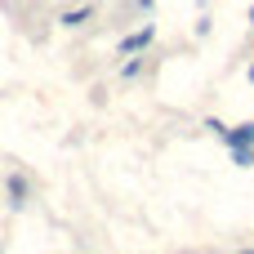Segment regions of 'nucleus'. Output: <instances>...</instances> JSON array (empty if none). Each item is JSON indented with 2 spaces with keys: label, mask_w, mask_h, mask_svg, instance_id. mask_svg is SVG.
Here are the masks:
<instances>
[{
  "label": "nucleus",
  "mask_w": 254,
  "mask_h": 254,
  "mask_svg": "<svg viewBox=\"0 0 254 254\" xmlns=\"http://www.w3.org/2000/svg\"><path fill=\"white\" fill-rule=\"evenodd\" d=\"M152 40H156V27H152V22H143L138 31H129V36L121 40V58H125V54H143Z\"/></svg>",
  "instance_id": "obj_1"
},
{
  "label": "nucleus",
  "mask_w": 254,
  "mask_h": 254,
  "mask_svg": "<svg viewBox=\"0 0 254 254\" xmlns=\"http://www.w3.org/2000/svg\"><path fill=\"white\" fill-rule=\"evenodd\" d=\"M223 143H228V147H254V121H246V125H232V129H223Z\"/></svg>",
  "instance_id": "obj_2"
},
{
  "label": "nucleus",
  "mask_w": 254,
  "mask_h": 254,
  "mask_svg": "<svg viewBox=\"0 0 254 254\" xmlns=\"http://www.w3.org/2000/svg\"><path fill=\"white\" fill-rule=\"evenodd\" d=\"M4 192H9V205H13V210H22V205H27V196H31V188H27V179H22V174H9Z\"/></svg>",
  "instance_id": "obj_3"
},
{
  "label": "nucleus",
  "mask_w": 254,
  "mask_h": 254,
  "mask_svg": "<svg viewBox=\"0 0 254 254\" xmlns=\"http://www.w3.org/2000/svg\"><path fill=\"white\" fill-rule=\"evenodd\" d=\"M94 18V4H80V9H67L63 18H58V27H85Z\"/></svg>",
  "instance_id": "obj_4"
},
{
  "label": "nucleus",
  "mask_w": 254,
  "mask_h": 254,
  "mask_svg": "<svg viewBox=\"0 0 254 254\" xmlns=\"http://www.w3.org/2000/svg\"><path fill=\"white\" fill-rule=\"evenodd\" d=\"M228 152H232V165L237 170H250L254 165V147H228Z\"/></svg>",
  "instance_id": "obj_5"
},
{
  "label": "nucleus",
  "mask_w": 254,
  "mask_h": 254,
  "mask_svg": "<svg viewBox=\"0 0 254 254\" xmlns=\"http://www.w3.org/2000/svg\"><path fill=\"white\" fill-rule=\"evenodd\" d=\"M138 71H143V58H138V54H125V63H121V76H125V80H134Z\"/></svg>",
  "instance_id": "obj_6"
},
{
  "label": "nucleus",
  "mask_w": 254,
  "mask_h": 254,
  "mask_svg": "<svg viewBox=\"0 0 254 254\" xmlns=\"http://www.w3.org/2000/svg\"><path fill=\"white\" fill-rule=\"evenodd\" d=\"M246 80H250V85H254V63H250V67H246Z\"/></svg>",
  "instance_id": "obj_7"
},
{
  "label": "nucleus",
  "mask_w": 254,
  "mask_h": 254,
  "mask_svg": "<svg viewBox=\"0 0 254 254\" xmlns=\"http://www.w3.org/2000/svg\"><path fill=\"white\" fill-rule=\"evenodd\" d=\"M250 22H254V9H250Z\"/></svg>",
  "instance_id": "obj_8"
},
{
  "label": "nucleus",
  "mask_w": 254,
  "mask_h": 254,
  "mask_svg": "<svg viewBox=\"0 0 254 254\" xmlns=\"http://www.w3.org/2000/svg\"><path fill=\"white\" fill-rule=\"evenodd\" d=\"M241 254H254V250H241Z\"/></svg>",
  "instance_id": "obj_9"
}]
</instances>
